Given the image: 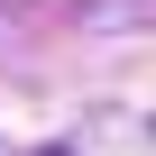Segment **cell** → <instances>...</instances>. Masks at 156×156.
<instances>
[{"instance_id":"obj_1","label":"cell","mask_w":156,"mask_h":156,"mask_svg":"<svg viewBox=\"0 0 156 156\" xmlns=\"http://www.w3.org/2000/svg\"><path fill=\"white\" fill-rule=\"evenodd\" d=\"M46 156H64V147H46Z\"/></svg>"}]
</instances>
